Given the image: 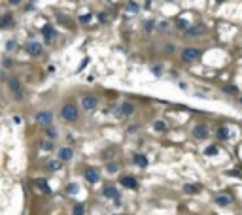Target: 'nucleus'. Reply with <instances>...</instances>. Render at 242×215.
<instances>
[{"label":"nucleus","mask_w":242,"mask_h":215,"mask_svg":"<svg viewBox=\"0 0 242 215\" xmlns=\"http://www.w3.org/2000/svg\"><path fill=\"white\" fill-rule=\"evenodd\" d=\"M229 176H237V177H242V174H240V172H237V170H231V172H229Z\"/></svg>","instance_id":"34"},{"label":"nucleus","mask_w":242,"mask_h":215,"mask_svg":"<svg viewBox=\"0 0 242 215\" xmlns=\"http://www.w3.org/2000/svg\"><path fill=\"white\" fill-rule=\"evenodd\" d=\"M6 26H13V17L10 15V13L0 17V28H6Z\"/></svg>","instance_id":"18"},{"label":"nucleus","mask_w":242,"mask_h":215,"mask_svg":"<svg viewBox=\"0 0 242 215\" xmlns=\"http://www.w3.org/2000/svg\"><path fill=\"white\" fill-rule=\"evenodd\" d=\"M134 164L140 166V168H146L148 166V159H146L144 155H134Z\"/></svg>","instance_id":"19"},{"label":"nucleus","mask_w":242,"mask_h":215,"mask_svg":"<svg viewBox=\"0 0 242 215\" xmlns=\"http://www.w3.org/2000/svg\"><path fill=\"white\" fill-rule=\"evenodd\" d=\"M225 92H237V87H233V85H229V87H223Z\"/></svg>","instance_id":"32"},{"label":"nucleus","mask_w":242,"mask_h":215,"mask_svg":"<svg viewBox=\"0 0 242 215\" xmlns=\"http://www.w3.org/2000/svg\"><path fill=\"white\" fill-rule=\"evenodd\" d=\"M91 17H93L91 13H85V15H81V17H80V21H81V23H89V21H91Z\"/></svg>","instance_id":"30"},{"label":"nucleus","mask_w":242,"mask_h":215,"mask_svg":"<svg viewBox=\"0 0 242 215\" xmlns=\"http://www.w3.org/2000/svg\"><path fill=\"white\" fill-rule=\"evenodd\" d=\"M127 11H129V13H136V11H138V4L131 2V4H129V8H127Z\"/></svg>","instance_id":"27"},{"label":"nucleus","mask_w":242,"mask_h":215,"mask_svg":"<svg viewBox=\"0 0 242 215\" xmlns=\"http://www.w3.org/2000/svg\"><path fill=\"white\" fill-rule=\"evenodd\" d=\"M119 183L123 185V187H127V189H136V187H138V181H136L134 177H131V176H123Z\"/></svg>","instance_id":"8"},{"label":"nucleus","mask_w":242,"mask_h":215,"mask_svg":"<svg viewBox=\"0 0 242 215\" xmlns=\"http://www.w3.org/2000/svg\"><path fill=\"white\" fill-rule=\"evenodd\" d=\"M42 34H44V38L49 42V40L55 38V28H53L51 25H44V28H42Z\"/></svg>","instance_id":"12"},{"label":"nucleus","mask_w":242,"mask_h":215,"mask_svg":"<svg viewBox=\"0 0 242 215\" xmlns=\"http://www.w3.org/2000/svg\"><path fill=\"white\" fill-rule=\"evenodd\" d=\"M153 28H155V23H153L151 19H148V21H146V30L149 32V30H153Z\"/></svg>","instance_id":"29"},{"label":"nucleus","mask_w":242,"mask_h":215,"mask_svg":"<svg viewBox=\"0 0 242 215\" xmlns=\"http://www.w3.org/2000/svg\"><path fill=\"white\" fill-rule=\"evenodd\" d=\"M153 126H155V130H157V132H163V130L167 128V125L163 123V121H155V123H153Z\"/></svg>","instance_id":"25"},{"label":"nucleus","mask_w":242,"mask_h":215,"mask_svg":"<svg viewBox=\"0 0 242 215\" xmlns=\"http://www.w3.org/2000/svg\"><path fill=\"white\" fill-rule=\"evenodd\" d=\"M183 191H186L187 195H197V192H201V185L199 183H187L186 187H183Z\"/></svg>","instance_id":"13"},{"label":"nucleus","mask_w":242,"mask_h":215,"mask_svg":"<svg viewBox=\"0 0 242 215\" xmlns=\"http://www.w3.org/2000/svg\"><path fill=\"white\" fill-rule=\"evenodd\" d=\"M6 47H8V49H13V47H15V44H13V42H8V45H6Z\"/></svg>","instance_id":"38"},{"label":"nucleus","mask_w":242,"mask_h":215,"mask_svg":"<svg viewBox=\"0 0 242 215\" xmlns=\"http://www.w3.org/2000/svg\"><path fill=\"white\" fill-rule=\"evenodd\" d=\"M172 49H174L172 45H165V51H167V53H172Z\"/></svg>","instance_id":"36"},{"label":"nucleus","mask_w":242,"mask_h":215,"mask_svg":"<svg viewBox=\"0 0 242 215\" xmlns=\"http://www.w3.org/2000/svg\"><path fill=\"white\" fill-rule=\"evenodd\" d=\"M34 183H36V187H38L42 192H46V195H49V192H51V189H49V185H47V181H46L44 177H38Z\"/></svg>","instance_id":"11"},{"label":"nucleus","mask_w":242,"mask_h":215,"mask_svg":"<svg viewBox=\"0 0 242 215\" xmlns=\"http://www.w3.org/2000/svg\"><path fill=\"white\" fill-rule=\"evenodd\" d=\"M218 136H219L221 140H227V138H229V130H227L225 126H221V128L218 130Z\"/></svg>","instance_id":"23"},{"label":"nucleus","mask_w":242,"mask_h":215,"mask_svg":"<svg viewBox=\"0 0 242 215\" xmlns=\"http://www.w3.org/2000/svg\"><path fill=\"white\" fill-rule=\"evenodd\" d=\"M85 64H87V59H83V62H81V66L78 68V70H83V68H85Z\"/></svg>","instance_id":"39"},{"label":"nucleus","mask_w":242,"mask_h":215,"mask_svg":"<svg viewBox=\"0 0 242 215\" xmlns=\"http://www.w3.org/2000/svg\"><path fill=\"white\" fill-rule=\"evenodd\" d=\"M219 153V149L216 147V145H208L204 149V155H208V157H212V155H218Z\"/></svg>","instance_id":"21"},{"label":"nucleus","mask_w":242,"mask_h":215,"mask_svg":"<svg viewBox=\"0 0 242 215\" xmlns=\"http://www.w3.org/2000/svg\"><path fill=\"white\" fill-rule=\"evenodd\" d=\"M85 179H87L89 183H98V179H100V176H98V172L95 168H89L87 172H85Z\"/></svg>","instance_id":"10"},{"label":"nucleus","mask_w":242,"mask_h":215,"mask_svg":"<svg viewBox=\"0 0 242 215\" xmlns=\"http://www.w3.org/2000/svg\"><path fill=\"white\" fill-rule=\"evenodd\" d=\"M119 111L123 113V115H132V111H134V106L131 104V102H125V104H121V108H119Z\"/></svg>","instance_id":"15"},{"label":"nucleus","mask_w":242,"mask_h":215,"mask_svg":"<svg viewBox=\"0 0 242 215\" xmlns=\"http://www.w3.org/2000/svg\"><path fill=\"white\" fill-rule=\"evenodd\" d=\"M197 57H201V51L195 47H187L186 51H182V59L183 61H195Z\"/></svg>","instance_id":"3"},{"label":"nucleus","mask_w":242,"mask_h":215,"mask_svg":"<svg viewBox=\"0 0 242 215\" xmlns=\"http://www.w3.org/2000/svg\"><path fill=\"white\" fill-rule=\"evenodd\" d=\"M85 213V206L83 204H76L74 210H72V215H83Z\"/></svg>","instance_id":"20"},{"label":"nucleus","mask_w":242,"mask_h":215,"mask_svg":"<svg viewBox=\"0 0 242 215\" xmlns=\"http://www.w3.org/2000/svg\"><path fill=\"white\" fill-rule=\"evenodd\" d=\"M216 2H225V0H216Z\"/></svg>","instance_id":"41"},{"label":"nucleus","mask_w":242,"mask_h":215,"mask_svg":"<svg viewBox=\"0 0 242 215\" xmlns=\"http://www.w3.org/2000/svg\"><path fill=\"white\" fill-rule=\"evenodd\" d=\"M214 202H216L218 206H221V207H223V206H229V204H231V196H227V195H218Z\"/></svg>","instance_id":"16"},{"label":"nucleus","mask_w":242,"mask_h":215,"mask_svg":"<svg viewBox=\"0 0 242 215\" xmlns=\"http://www.w3.org/2000/svg\"><path fill=\"white\" fill-rule=\"evenodd\" d=\"M240 102H242V98H240Z\"/></svg>","instance_id":"42"},{"label":"nucleus","mask_w":242,"mask_h":215,"mask_svg":"<svg viewBox=\"0 0 242 215\" xmlns=\"http://www.w3.org/2000/svg\"><path fill=\"white\" fill-rule=\"evenodd\" d=\"M193 136H195L197 140H204L206 136H208V128H206L204 125H199V126L193 128Z\"/></svg>","instance_id":"9"},{"label":"nucleus","mask_w":242,"mask_h":215,"mask_svg":"<svg viewBox=\"0 0 242 215\" xmlns=\"http://www.w3.org/2000/svg\"><path fill=\"white\" fill-rule=\"evenodd\" d=\"M206 32V26L202 23H199V25H193V26H189L187 30H186V36L187 38H197V36H201Z\"/></svg>","instance_id":"2"},{"label":"nucleus","mask_w":242,"mask_h":215,"mask_svg":"<svg viewBox=\"0 0 242 215\" xmlns=\"http://www.w3.org/2000/svg\"><path fill=\"white\" fill-rule=\"evenodd\" d=\"M98 19H100L102 23H106V15H104V13H100V15H98Z\"/></svg>","instance_id":"37"},{"label":"nucleus","mask_w":242,"mask_h":215,"mask_svg":"<svg viewBox=\"0 0 242 215\" xmlns=\"http://www.w3.org/2000/svg\"><path fill=\"white\" fill-rule=\"evenodd\" d=\"M10 2H11V4H17V2H19V0H10Z\"/></svg>","instance_id":"40"},{"label":"nucleus","mask_w":242,"mask_h":215,"mask_svg":"<svg viewBox=\"0 0 242 215\" xmlns=\"http://www.w3.org/2000/svg\"><path fill=\"white\" fill-rule=\"evenodd\" d=\"M81 104H83V108H85L87 111H93L95 108H97V104H98V102H97V98H95V96H83Z\"/></svg>","instance_id":"7"},{"label":"nucleus","mask_w":242,"mask_h":215,"mask_svg":"<svg viewBox=\"0 0 242 215\" xmlns=\"http://www.w3.org/2000/svg\"><path fill=\"white\" fill-rule=\"evenodd\" d=\"M72 149H70V147H62L61 149V151H59V159L61 160H70V159H72Z\"/></svg>","instance_id":"17"},{"label":"nucleus","mask_w":242,"mask_h":215,"mask_svg":"<svg viewBox=\"0 0 242 215\" xmlns=\"http://www.w3.org/2000/svg\"><path fill=\"white\" fill-rule=\"evenodd\" d=\"M61 115H62V119L65 121H76L78 119V110H76V106L74 104H65L62 106V110H61Z\"/></svg>","instance_id":"1"},{"label":"nucleus","mask_w":242,"mask_h":215,"mask_svg":"<svg viewBox=\"0 0 242 215\" xmlns=\"http://www.w3.org/2000/svg\"><path fill=\"white\" fill-rule=\"evenodd\" d=\"M47 134L51 136V138H55V136H57V130H55V128H47Z\"/></svg>","instance_id":"33"},{"label":"nucleus","mask_w":242,"mask_h":215,"mask_svg":"<svg viewBox=\"0 0 242 215\" xmlns=\"http://www.w3.org/2000/svg\"><path fill=\"white\" fill-rule=\"evenodd\" d=\"M27 53L32 55V57H38L42 53V45L38 44V42H28L27 44Z\"/></svg>","instance_id":"6"},{"label":"nucleus","mask_w":242,"mask_h":215,"mask_svg":"<svg viewBox=\"0 0 242 215\" xmlns=\"http://www.w3.org/2000/svg\"><path fill=\"white\" fill-rule=\"evenodd\" d=\"M178 28H186V30H187V21L186 19H178Z\"/></svg>","instance_id":"28"},{"label":"nucleus","mask_w":242,"mask_h":215,"mask_svg":"<svg viewBox=\"0 0 242 215\" xmlns=\"http://www.w3.org/2000/svg\"><path fill=\"white\" fill-rule=\"evenodd\" d=\"M47 168L49 170H59L61 168V160H49L47 162Z\"/></svg>","instance_id":"24"},{"label":"nucleus","mask_w":242,"mask_h":215,"mask_svg":"<svg viewBox=\"0 0 242 215\" xmlns=\"http://www.w3.org/2000/svg\"><path fill=\"white\" fill-rule=\"evenodd\" d=\"M102 195H104L106 198H113V200H117V198H119L117 189H116V187H106V189L102 191Z\"/></svg>","instance_id":"14"},{"label":"nucleus","mask_w":242,"mask_h":215,"mask_svg":"<svg viewBox=\"0 0 242 215\" xmlns=\"http://www.w3.org/2000/svg\"><path fill=\"white\" fill-rule=\"evenodd\" d=\"M106 170H108L110 174H116V172H117V164L116 162H110L108 166H106Z\"/></svg>","instance_id":"26"},{"label":"nucleus","mask_w":242,"mask_h":215,"mask_svg":"<svg viewBox=\"0 0 242 215\" xmlns=\"http://www.w3.org/2000/svg\"><path fill=\"white\" fill-rule=\"evenodd\" d=\"M78 191H80L78 183H70L68 187H66V192H68V195H78Z\"/></svg>","instance_id":"22"},{"label":"nucleus","mask_w":242,"mask_h":215,"mask_svg":"<svg viewBox=\"0 0 242 215\" xmlns=\"http://www.w3.org/2000/svg\"><path fill=\"white\" fill-rule=\"evenodd\" d=\"M42 149L49 151V149H53V143H51V142H44V143H42Z\"/></svg>","instance_id":"31"},{"label":"nucleus","mask_w":242,"mask_h":215,"mask_svg":"<svg viewBox=\"0 0 242 215\" xmlns=\"http://www.w3.org/2000/svg\"><path fill=\"white\" fill-rule=\"evenodd\" d=\"M161 72H163V70H161L159 66H155V68H153V74H155V76H161Z\"/></svg>","instance_id":"35"},{"label":"nucleus","mask_w":242,"mask_h":215,"mask_svg":"<svg viewBox=\"0 0 242 215\" xmlns=\"http://www.w3.org/2000/svg\"><path fill=\"white\" fill-rule=\"evenodd\" d=\"M36 121H38L40 125H46V126H49V125H51V121H53L51 111H40L38 115H36Z\"/></svg>","instance_id":"4"},{"label":"nucleus","mask_w":242,"mask_h":215,"mask_svg":"<svg viewBox=\"0 0 242 215\" xmlns=\"http://www.w3.org/2000/svg\"><path fill=\"white\" fill-rule=\"evenodd\" d=\"M10 89L13 91V95H15L17 100L23 98V91H21V83H19V79H15V77H13V79H10Z\"/></svg>","instance_id":"5"}]
</instances>
